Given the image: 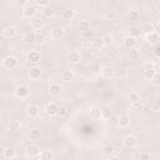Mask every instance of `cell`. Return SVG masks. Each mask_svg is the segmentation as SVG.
<instances>
[{"instance_id": "cell-1", "label": "cell", "mask_w": 160, "mask_h": 160, "mask_svg": "<svg viewBox=\"0 0 160 160\" xmlns=\"http://www.w3.org/2000/svg\"><path fill=\"white\" fill-rule=\"evenodd\" d=\"M18 65H19V60L14 55H8L2 59V66L8 70H14L18 68Z\"/></svg>"}, {"instance_id": "cell-2", "label": "cell", "mask_w": 160, "mask_h": 160, "mask_svg": "<svg viewBox=\"0 0 160 160\" xmlns=\"http://www.w3.org/2000/svg\"><path fill=\"white\" fill-rule=\"evenodd\" d=\"M14 94H15V96L18 99L25 100V99H28L30 96V90H29V88L26 85H19V86H16Z\"/></svg>"}, {"instance_id": "cell-3", "label": "cell", "mask_w": 160, "mask_h": 160, "mask_svg": "<svg viewBox=\"0 0 160 160\" xmlns=\"http://www.w3.org/2000/svg\"><path fill=\"white\" fill-rule=\"evenodd\" d=\"M36 11H38V8L32 2H29V5L22 8V15L28 19H34L36 15Z\"/></svg>"}, {"instance_id": "cell-4", "label": "cell", "mask_w": 160, "mask_h": 160, "mask_svg": "<svg viewBox=\"0 0 160 160\" xmlns=\"http://www.w3.org/2000/svg\"><path fill=\"white\" fill-rule=\"evenodd\" d=\"M26 60H28L29 62H31L32 65H36V64L40 62V60H41V54H40V51H38V50H30V51L26 54Z\"/></svg>"}, {"instance_id": "cell-5", "label": "cell", "mask_w": 160, "mask_h": 160, "mask_svg": "<svg viewBox=\"0 0 160 160\" xmlns=\"http://www.w3.org/2000/svg\"><path fill=\"white\" fill-rule=\"evenodd\" d=\"M68 61L70 62V64H72V65H78L79 62H80V60H81V54L78 51V50H71V51H69L68 52Z\"/></svg>"}, {"instance_id": "cell-6", "label": "cell", "mask_w": 160, "mask_h": 160, "mask_svg": "<svg viewBox=\"0 0 160 160\" xmlns=\"http://www.w3.org/2000/svg\"><path fill=\"white\" fill-rule=\"evenodd\" d=\"M138 139L136 136L134 135H126L124 139H122V144L125 148H129V149H132V148H136L138 146Z\"/></svg>"}, {"instance_id": "cell-7", "label": "cell", "mask_w": 160, "mask_h": 160, "mask_svg": "<svg viewBox=\"0 0 160 160\" xmlns=\"http://www.w3.org/2000/svg\"><path fill=\"white\" fill-rule=\"evenodd\" d=\"M26 115L30 118V119H35V118H38L39 116V114H40V108L38 106V105H35V104H30L28 108H26Z\"/></svg>"}, {"instance_id": "cell-8", "label": "cell", "mask_w": 160, "mask_h": 160, "mask_svg": "<svg viewBox=\"0 0 160 160\" xmlns=\"http://www.w3.org/2000/svg\"><path fill=\"white\" fill-rule=\"evenodd\" d=\"M1 35L5 38V39H12L16 36V28L12 26V25H9V26H5L1 31Z\"/></svg>"}, {"instance_id": "cell-9", "label": "cell", "mask_w": 160, "mask_h": 160, "mask_svg": "<svg viewBox=\"0 0 160 160\" xmlns=\"http://www.w3.org/2000/svg\"><path fill=\"white\" fill-rule=\"evenodd\" d=\"M28 75H29V78H30L31 80H38V79H40V76H41V69H40L38 65H32V66L29 69Z\"/></svg>"}, {"instance_id": "cell-10", "label": "cell", "mask_w": 160, "mask_h": 160, "mask_svg": "<svg viewBox=\"0 0 160 160\" xmlns=\"http://www.w3.org/2000/svg\"><path fill=\"white\" fill-rule=\"evenodd\" d=\"M50 36L54 40H61L65 36V30L62 28H54L50 31Z\"/></svg>"}, {"instance_id": "cell-11", "label": "cell", "mask_w": 160, "mask_h": 160, "mask_svg": "<svg viewBox=\"0 0 160 160\" xmlns=\"http://www.w3.org/2000/svg\"><path fill=\"white\" fill-rule=\"evenodd\" d=\"M58 109H59V106L55 102H48L45 105V114L49 116H55V115H58Z\"/></svg>"}, {"instance_id": "cell-12", "label": "cell", "mask_w": 160, "mask_h": 160, "mask_svg": "<svg viewBox=\"0 0 160 160\" xmlns=\"http://www.w3.org/2000/svg\"><path fill=\"white\" fill-rule=\"evenodd\" d=\"M61 80L62 81H65V82H70V81H72L74 80V78H75V72H74V70H71V69H65L62 72H61Z\"/></svg>"}, {"instance_id": "cell-13", "label": "cell", "mask_w": 160, "mask_h": 160, "mask_svg": "<svg viewBox=\"0 0 160 160\" xmlns=\"http://www.w3.org/2000/svg\"><path fill=\"white\" fill-rule=\"evenodd\" d=\"M40 152L41 151H40V148L38 145H29L26 148V155L29 158H36L40 155Z\"/></svg>"}, {"instance_id": "cell-14", "label": "cell", "mask_w": 160, "mask_h": 160, "mask_svg": "<svg viewBox=\"0 0 160 160\" xmlns=\"http://www.w3.org/2000/svg\"><path fill=\"white\" fill-rule=\"evenodd\" d=\"M115 75V70L112 66H104L101 68V76L102 79H111Z\"/></svg>"}, {"instance_id": "cell-15", "label": "cell", "mask_w": 160, "mask_h": 160, "mask_svg": "<svg viewBox=\"0 0 160 160\" xmlns=\"http://www.w3.org/2000/svg\"><path fill=\"white\" fill-rule=\"evenodd\" d=\"M48 92H49L51 96H58V95H60V92H61V86H60V84H58V82L50 84V86H49V89H48Z\"/></svg>"}, {"instance_id": "cell-16", "label": "cell", "mask_w": 160, "mask_h": 160, "mask_svg": "<svg viewBox=\"0 0 160 160\" xmlns=\"http://www.w3.org/2000/svg\"><path fill=\"white\" fill-rule=\"evenodd\" d=\"M30 25H31V28H32L34 30L40 31V30H42V28H44V20H42L41 18H34V19L31 20Z\"/></svg>"}, {"instance_id": "cell-17", "label": "cell", "mask_w": 160, "mask_h": 160, "mask_svg": "<svg viewBox=\"0 0 160 160\" xmlns=\"http://www.w3.org/2000/svg\"><path fill=\"white\" fill-rule=\"evenodd\" d=\"M124 46L128 49V50H131L134 48H136V38H132V36H126L124 39Z\"/></svg>"}, {"instance_id": "cell-18", "label": "cell", "mask_w": 160, "mask_h": 160, "mask_svg": "<svg viewBox=\"0 0 160 160\" xmlns=\"http://www.w3.org/2000/svg\"><path fill=\"white\" fill-rule=\"evenodd\" d=\"M159 39H160V36H159V34H158L156 31H154V32H148V34L145 35V40H146V42H149V44H156V42L159 41Z\"/></svg>"}, {"instance_id": "cell-19", "label": "cell", "mask_w": 160, "mask_h": 160, "mask_svg": "<svg viewBox=\"0 0 160 160\" xmlns=\"http://www.w3.org/2000/svg\"><path fill=\"white\" fill-rule=\"evenodd\" d=\"M130 122H131V120H130V116H128V115H121L119 118V120H118V125L120 128H122V129L128 128L130 125Z\"/></svg>"}, {"instance_id": "cell-20", "label": "cell", "mask_w": 160, "mask_h": 160, "mask_svg": "<svg viewBox=\"0 0 160 160\" xmlns=\"http://www.w3.org/2000/svg\"><path fill=\"white\" fill-rule=\"evenodd\" d=\"M75 15H76V12H75L74 9H65L62 11V14H61L64 20H72L75 18Z\"/></svg>"}, {"instance_id": "cell-21", "label": "cell", "mask_w": 160, "mask_h": 160, "mask_svg": "<svg viewBox=\"0 0 160 160\" xmlns=\"http://www.w3.org/2000/svg\"><path fill=\"white\" fill-rule=\"evenodd\" d=\"M15 155H16L15 149H14V148H10V146H9V148H5L4 151H2V156H4V159H14Z\"/></svg>"}, {"instance_id": "cell-22", "label": "cell", "mask_w": 160, "mask_h": 160, "mask_svg": "<svg viewBox=\"0 0 160 160\" xmlns=\"http://www.w3.org/2000/svg\"><path fill=\"white\" fill-rule=\"evenodd\" d=\"M35 40H36V32H34V31H28V32H25V35H24V41H25L26 44H32V42H35Z\"/></svg>"}, {"instance_id": "cell-23", "label": "cell", "mask_w": 160, "mask_h": 160, "mask_svg": "<svg viewBox=\"0 0 160 160\" xmlns=\"http://www.w3.org/2000/svg\"><path fill=\"white\" fill-rule=\"evenodd\" d=\"M39 158H40V160H52L54 159V152L51 150L46 149V150H42L40 152Z\"/></svg>"}, {"instance_id": "cell-24", "label": "cell", "mask_w": 160, "mask_h": 160, "mask_svg": "<svg viewBox=\"0 0 160 160\" xmlns=\"http://www.w3.org/2000/svg\"><path fill=\"white\" fill-rule=\"evenodd\" d=\"M128 19L130 21H138L140 19V12L138 10H135V9H130L128 11Z\"/></svg>"}, {"instance_id": "cell-25", "label": "cell", "mask_w": 160, "mask_h": 160, "mask_svg": "<svg viewBox=\"0 0 160 160\" xmlns=\"http://www.w3.org/2000/svg\"><path fill=\"white\" fill-rule=\"evenodd\" d=\"M90 22L88 21V20H80L79 22H78V29L80 30V31H82V32H86V31H89L90 30Z\"/></svg>"}, {"instance_id": "cell-26", "label": "cell", "mask_w": 160, "mask_h": 160, "mask_svg": "<svg viewBox=\"0 0 160 160\" xmlns=\"http://www.w3.org/2000/svg\"><path fill=\"white\" fill-rule=\"evenodd\" d=\"M89 115L92 120H99L101 119V110L99 108H91L89 111Z\"/></svg>"}, {"instance_id": "cell-27", "label": "cell", "mask_w": 160, "mask_h": 160, "mask_svg": "<svg viewBox=\"0 0 160 160\" xmlns=\"http://www.w3.org/2000/svg\"><path fill=\"white\" fill-rule=\"evenodd\" d=\"M20 128H21V122L19 120H10V122L8 124V129L10 131H18L20 130Z\"/></svg>"}, {"instance_id": "cell-28", "label": "cell", "mask_w": 160, "mask_h": 160, "mask_svg": "<svg viewBox=\"0 0 160 160\" xmlns=\"http://www.w3.org/2000/svg\"><path fill=\"white\" fill-rule=\"evenodd\" d=\"M40 136H41V132H40L39 129H31V130L29 131V138H30V140H32V141H38V140L40 139Z\"/></svg>"}, {"instance_id": "cell-29", "label": "cell", "mask_w": 160, "mask_h": 160, "mask_svg": "<svg viewBox=\"0 0 160 160\" xmlns=\"http://www.w3.org/2000/svg\"><path fill=\"white\" fill-rule=\"evenodd\" d=\"M102 151H104L105 155L112 156V155L115 154V146H114L112 144H108V145H105V146L102 148Z\"/></svg>"}, {"instance_id": "cell-30", "label": "cell", "mask_w": 160, "mask_h": 160, "mask_svg": "<svg viewBox=\"0 0 160 160\" xmlns=\"http://www.w3.org/2000/svg\"><path fill=\"white\" fill-rule=\"evenodd\" d=\"M129 58L131 60H138L140 58V50L138 48H134V49L129 50Z\"/></svg>"}, {"instance_id": "cell-31", "label": "cell", "mask_w": 160, "mask_h": 160, "mask_svg": "<svg viewBox=\"0 0 160 160\" xmlns=\"http://www.w3.org/2000/svg\"><path fill=\"white\" fill-rule=\"evenodd\" d=\"M32 4H34L36 8H42V9L50 6V2H49L48 0H35Z\"/></svg>"}, {"instance_id": "cell-32", "label": "cell", "mask_w": 160, "mask_h": 160, "mask_svg": "<svg viewBox=\"0 0 160 160\" xmlns=\"http://www.w3.org/2000/svg\"><path fill=\"white\" fill-rule=\"evenodd\" d=\"M155 74H156V70H155V69L144 70V79H145V80H152V78H154Z\"/></svg>"}, {"instance_id": "cell-33", "label": "cell", "mask_w": 160, "mask_h": 160, "mask_svg": "<svg viewBox=\"0 0 160 160\" xmlns=\"http://www.w3.org/2000/svg\"><path fill=\"white\" fill-rule=\"evenodd\" d=\"M42 14H44V16H46V18H52V16L55 15V10H54L51 6H48V8L42 9Z\"/></svg>"}, {"instance_id": "cell-34", "label": "cell", "mask_w": 160, "mask_h": 160, "mask_svg": "<svg viewBox=\"0 0 160 160\" xmlns=\"http://www.w3.org/2000/svg\"><path fill=\"white\" fill-rule=\"evenodd\" d=\"M129 101H130V104H135V102L140 101V96H139V94L135 92V91L130 92V94H129Z\"/></svg>"}, {"instance_id": "cell-35", "label": "cell", "mask_w": 160, "mask_h": 160, "mask_svg": "<svg viewBox=\"0 0 160 160\" xmlns=\"http://www.w3.org/2000/svg\"><path fill=\"white\" fill-rule=\"evenodd\" d=\"M68 112H69V110H68V108H66L65 105H60V106H59V109H58V116L65 118V116L68 115Z\"/></svg>"}, {"instance_id": "cell-36", "label": "cell", "mask_w": 160, "mask_h": 160, "mask_svg": "<svg viewBox=\"0 0 160 160\" xmlns=\"http://www.w3.org/2000/svg\"><path fill=\"white\" fill-rule=\"evenodd\" d=\"M46 41V36L42 34V32H36V40H35V44L38 45H41Z\"/></svg>"}, {"instance_id": "cell-37", "label": "cell", "mask_w": 160, "mask_h": 160, "mask_svg": "<svg viewBox=\"0 0 160 160\" xmlns=\"http://www.w3.org/2000/svg\"><path fill=\"white\" fill-rule=\"evenodd\" d=\"M92 45H94L96 49H101L102 46H105V45H104V41H102V38H94Z\"/></svg>"}, {"instance_id": "cell-38", "label": "cell", "mask_w": 160, "mask_h": 160, "mask_svg": "<svg viewBox=\"0 0 160 160\" xmlns=\"http://www.w3.org/2000/svg\"><path fill=\"white\" fill-rule=\"evenodd\" d=\"M90 70L92 74H99V72H101V66L99 62H92L90 65Z\"/></svg>"}, {"instance_id": "cell-39", "label": "cell", "mask_w": 160, "mask_h": 160, "mask_svg": "<svg viewBox=\"0 0 160 160\" xmlns=\"http://www.w3.org/2000/svg\"><path fill=\"white\" fill-rule=\"evenodd\" d=\"M144 108H145V105H144V102L141 100L138 101V102H135V104H131V110H135V111L144 110Z\"/></svg>"}, {"instance_id": "cell-40", "label": "cell", "mask_w": 160, "mask_h": 160, "mask_svg": "<svg viewBox=\"0 0 160 160\" xmlns=\"http://www.w3.org/2000/svg\"><path fill=\"white\" fill-rule=\"evenodd\" d=\"M102 41H104V45H105V46H110V45L112 44V38H111L109 34H106V35L102 36Z\"/></svg>"}, {"instance_id": "cell-41", "label": "cell", "mask_w": 160, "mask_h": 160, "mask_svg": "<svg viewBox=\"0 0 160 160\" xmlns=\"http://www.w3.org/2000/svg\"><path fill=\"white\" fill-rule=\"evenodd\" d=\"M155 28H156L155 22H149V24H146V25H145L146 34H148V32H154V31H155Z\"/></svg>"}, {"instance_id": "cell-42", "label": "cell", "mask_w": 160, "mask_h": 160, "mask_svg": "<svg viewBox=\"0 0 160 160\" xmlns=\"http://www.w3.org/2000/svg\"><path fill=\"white\" fill-rule=\"evenodd\" d=\"M139 35H140V29H139L138 26H132V28L130 29V36L136 38V36H139Z\"/></svg>"}, {"instance_id": "cell-43", "label": "cell", "mask_w": 160, "mask_h": 160, "mask_svg": "<svg viewBox=\"0 0 160 160\" xmlns=\"http://www.w3.org/2000/svg\"><path fill=\"white\" fill-rule=\"evenodd\" d=\"M111 115H112V114H111V111H110L109 109H102V110H101V118H102V119H106V120H108V119L111 118Z\"/></svg>"}, {"instance_id": "cell-44", "label": "cell", "mask_w": 160, "mask_h": 160, "mask_svg": "<svg viewBox=\"0 0 160 160\" xmlns=\"http://www.w3.org/2000/svg\"><path fill=\"white\" fill-rule=\"evenodd\" d=\"M151 82H152L154 85H156V86H160V72H158V71H156V74L154 75V78H152V80H151Z\"/></svg>"}, {"instance_id": "cell-45", "label": "cell", "mask_w": 160, "mask_h": 160, "mask_svg": "<svg viewBox=\"0 0 160 160\" xmlns=\"http://www.w3.org/2000/svg\"><path fill=\"white\" fill-rule=\"evenodd\" d=\"M151 69H155V64L152 61H148L144 64V70H151Z\"/></svg>"}, {"instance_id": "cell-46", "label": "cell", "mask_w": 160, "mask_h": 160, "mask_svg": "<svg viewBox=\"0 0 160 160\" xmlns=\"http://www.w3.org/2000/svg\"><path fill=\"white\" fill-rule=\"evenodd\" d=\"M139 160H151V156H150V154L149 152H141L140 154V156H139Z\"/></svg>"}, {"instance_id": "cell-47", "label": "cell", "mask_w": 160, "mask_h": 160, "mask_svg": "<svg viewBox=\"0 0 160 160\" xmlns=\"http://www.w3.org/2000/svg\"><path fill=\"white\" fill-rule=\"evenodd\" d=\"M154 54H155V56L160 58V44H158V45L154 48Z\"/></svg>"}, {"instance_id": "cell-48", "label": "cell", "mask_w": 160, "mask_h": 160, "mask_svg": "<svg viewBox=\"0 0 160 160\" xmlns=\"http://www.w3.org/2000/svg\"><path fill=\"white\" fill-rule=\"evenodd\" d=\"M156 10H158V12H160V1L156 4Z\"/></svg>"}, {"instance_id": "cell-49", "label": "cell", "mask_w": 160, "mask_h": 160, "mask_svg": "<svg viewBox=\"0 0 160 160\" xmlns=\"http://www.w3.org/2000/svg\"><path fill=\"white\" fill-rule=\"evenodd\" d=\"M110 160H120V159H119V158H116V156H112Z\"/></svg>"}, {"instance_id": "cell-50", "label": "cell", "mask_w": 160, "mask_h": 160, "mask_svg": "<svg viewBox=\"0 0 160 160\" xmlns=\"http://www.w3.org/2000/svg\"><path fill=\"white\" fill-rule=\"evenodd\" d=\"M5 160H14V159H5Z\"/></svg>"}, {"instance_id": "cell-51", "label": "cell", "mask_w": 160, "mask_h": 160, "mask_svg": "<svg viewBox=\"0 0 160 160\" xmlns=\"http://www.w3.org/2000/svg\"><path fill=\"white\" fill-rule=\"evenodd\" d=\"M159 28H160V21H159Z\"/></svg>"}]
</instances>
